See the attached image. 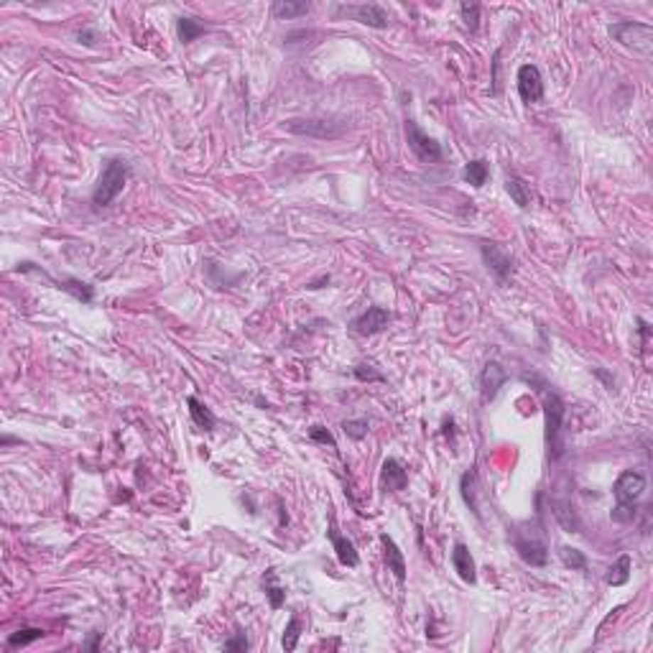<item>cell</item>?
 <instances>
[{
	"instance_id": "20",
	"label": "cell",
	"mask_w": 653,
	"mask_h": 653,
	"mask_svg": "<svg viewBox=\"0 0 653 653\" xmlns=\"http://www.w3.org/2000/svg\"><path fill=\"white\" fill-rule=\"evenodd\" d=\"M487 176H490V166H487L485 158H475V161H470L465 166V179L467 184H473L475 189L485 187Z\"/></svg>"
},
{
	"instance_id": "19",
	"label": "cell",
	"mask_w": 653,
	"mask_h": 653,
	"mask_svg": "<svg viewBox=\"0 0 653 653\" xmlns=\"http://www.w3.org/2000/svg\"><path fill=\"white\" fill-rule=\"evenodd\" d=\"M505 189H508L510 200L516 202L521 210H526V207L531 205V187L521 179V176H508V179H505Z\"/></svg>"
},
{
	"instance_id": "5",
	"label": "cell",
	"mask_w": 653,
	"mask_h": 653,
	"mask_svg": "<svg viewBox=\"0 0 653 653\" xmlns=\"http://www.w3.org/2000/svg\"><path fill=\"white\" fill-rule=\"evenodd\" d=\"M404 131H406V141H409V149L416 153V158L419 161H423V163H436V161H442L444 158V151H442V146L436 144L434 138H429L426 133L419 128L414 120H406V125H404Z\"/></svg>"
},
{
	"instance_id": "26",
	"label": "cell",
	"mask_w": 653,
	"mask_h": 653,
	"mask_svg": "<svg viewBox=\"0 0 653 653\" xmlns=\"http://www.w3.org/2000/svg\"><path fill=\"white\" fill-rule=\"evenodd\" d=\"M559 556H561V561H564V566H569V569L587 572V556H585V551H579V549H572V546H561L559 549Z\"/></svg>"
},
{
	"instance_id": "25",
	"label": "cell",
	"mask_w": 653,
	"mask_h": 653,
	"mask_svg": "<svg viewBox=\"0 0 653 653\" xmlns=\"http://www.w3.org/2000/svg\"><path fill=\"white\" fill-rule=\"evenodd\" d=\"M475 482H477V475L475 473H465L462 475V482H460V487H462V498H465V503L470 505V510H473L475 516H480V508H477V492H475Z\"/></svg>"
},
{
	"instance_id": "14",
	"label": "cell",
	"mask_w": 653,
	"mask_h": 653,
	"mask_svg": "<svg viewBox=\"0 0 653 653\" xmlns=\"http://www.w3.org/2000/svg\"><path fill=\"white\" fill-rule=\"evenodd\" d=\"M380 480H383L386 490L401 492V490H406V485H409V473H406V467L401 465L399 460L388 457V460L383 462V470H380Z\"/></svg>"
},
{
	"instance_id": "7",
	"label": "cell",
	"mask_w": 653,
	"mask_h": 653,
	"mask_svg": "<svg viewBox=\"0 0 653 653\" xmlns=\"http://www.w3.org/2000/svg\"><path fill=\"white\" fill-rule=\"evenodd\" d=\"M505 383H508V370H505L498 360L485 362L482 373H480V393H482V401L487 404V401L495 399Z\"/></svg>"
},
{
	"instance_id": "24",
	"label": "cell",
	"mask_w": 653,
	"mask_h": 653,
	"mask_svg": "<svg viewBox=\"0 0 653 653\" xmlns=\"http://www.w3.org/2000/svg\"><path fill=\"white\" fill-rule=\"evenodd\" d=\"M38 638H44V630H38V628H21V630H16V633H11L8 635V648H23V646H28V643H33V641H38Z\"/></svg>"
},
{
	"instance_id": "15",
	"label": "cell",
	"mask_w": 653,
	"mask_h": 653,
	"mask_svg": "<svg viewBox=\"0 0 653 653\" xmlns=\"http://www.w3.org/2000/svg\"><path fill=\"white\" fill-rule=\"evenodd\" d=\"M380 544H383V549H386L388 569L396 574V579H399V582H406V561H404V554H401V549L396 546V541H393L388 534L380 536Z\"/></svg>"
},
{
	"instance_id": "30",
	"label": "cell",
	"mask_w": 653,
	"mask_h": 653,
	"mask_svg": "<svg viewBox=\"0 0 653 653\" xmlns=\"http://www.w3.org/2000/svg\"><path fill=\"white\" fill-rule=\"evenodd\" d=\"M309 439H311V442H319V444H330L332 449H337L335 436L324 429V426H311V429H309Z\"/></svg>"
},
{
	"instance_id": "10",
	"label": "cell",
	"mask_w": 653,
	"mask_h": 653,
	"mask_svg": "<svg viewBox=\"0 0 653 653\" xmlns=\"http://www.w3.org/2000/svg\"><path fill=\"white\" fill-rule=\"evenodd\" d=\"M327 536H330L332 549L337 551V559H340V564L350 566V569H355V566L360 564V556H357V551H355V544L340 534V529H337V523H335V516L330 518V529H327Z\"/></svg>"
},
{
	"instance_id": "13",
	"label": "cell",
	"mask_w": 653,
	"mask_h": 653,
	"mask_svg": "<svg viewBox=\"0 0 653 653\" xmlns=\"http://www.w3.org/2000/svg\"><path fill=\"white\" fill-rule=\"evenodd\" d=\"M452 566H454V572L460 574L462 582H467V585H475V579H477V569H475L473 554H470V549H467L465 544H454V549H452Z\"/></svg>"
},
{
	"instance_id": "9",
	"label": "cell",
	"mask_w": 653,
	"mask_h": 653,
	"mask_svg": "<svg viewBox=\"0 0 653 653\" xmlns=\"http://www.w3.org/2000/svg\"><path fill=\"white\" fill-rule=\"evenodd\" d=\"M388 322H391V314H388L383 306H370L365 314H360V317L352 322V332H357V335H362V337L378 335V332L386 330Z\"/></svg>"
},
{
	"instance_id": "22",
	"label": "cell",
	"mask_w": 653,
	"mask_h": 653,
	"mask_svg": "<svg viewBox=\"0 0 653 653\" xmlns=\"http://www.w3.org/2000/svg\"><path fill=\"white\" fill-rule=\"evenodd\" d=\"M263 590H266L268 600H271V608H274V610H279L281 605L286 603V590L276 585V572H274V569H268L266 577H263Z\"/></svg>"
},
{
	"instance_id": "31",
	"label": "cell",
	"mask_w": 653,
	"mask_h": 653,
	"mask_svg": "<svg viewBox=\"0 0 653 653\" xmlns=\"http://www.w3.org/2000/svg\"><path fill=\"white\" fill-rule=\"evenodd\" d=\"M355 378L357 380H386V375L373 370V365H357L355 367Z\"/></svg>"
},
{
	"instance_id": "8",
	"label": "cell",
	"mask_w": 653,
	"mask_h": 653,
	"mask_svg": "<svg viewBox=\"0 0 653 653\" xmlns=\"http://www.w3.org/2000/svg\"><path fill=\"white\" fill-rule=\"evenodd\" d=\"M480 253H482V261H485L487 271L495 274V279H498L500 284H505L508 276H510V271H513V261H510V255H505L495 243H482L480 245Z\"/></svg>"
},
{
	"instance_id": "18",
	"label": "cell",
	"mask_w": 653,
	"mask_h": 653,
	"mask_svg": "<svg viewBox=\"0 0 653 653\" xmlns=\"http://www.w3.org/2000/svg\"><path fill=\"white\" fill-rule=\"evenodd\" d=\"M56 288H62V291L72 293L77 301H82V304H90L95 296L92 286L90 284H85V281H77V279H64V281H54Z\"/></svg>"
},
{
	"instance_id": "28",
	"label": "cell",
	"mask_w": 653,
	"mask_h": 653,
	"mask_svg": "<svg viewBox=\"0 0 653 653\" xmlns=\"http://www.w3.org/2000/svg\"><path fill=\"white\" fill-rule=\"evenodd\" d=\"M345 434L350 436V439H355V442H360V439H365L367 436V429H370V423L365 421V419H350V421L342 423Z\"/></svg>"
},
{
	"instance_id": "6",
	"label": "cell",
	"mask_w": 653,
	"mask_h": 653,
	"mask_svg": "<svg viewBox=\"0 0 653 653\" xmlns=\"http://www.w3.org/2000/svg\"><path fill=\"white\" fill-rule=\"evenodd\" d=\"M518 95L523 102H541L544 100V80L539 67L534 64H523L518 69Z\"/></svg>"
},
{
	"instance_id": "1",
	"label": "cell",
	"mask_w": 653,
	"mask_h": 653,
	"mask_svg": "<svg viewBox=\"0 0 653 653\" xmlns=\"http://www.w3.org/2000/svg\"><path fill=\"white\" fill-rule=\"evenodd\" d=\"M646 490V477L635 470H625L620 477L615 480L612 492H615V510H612V521L615 523H630L635 516V500L641 498Z\"/></svg>"
},
{
	"instance_id": "29",
	"label": "cell",
	"mask_w": 653,
	"mask_h": 653,
	"mask_svg": "<svg viewBox=\"0 0 653 653\" xmlns=\"http://www.w3.org/2000/svg\"><path fill=\"white\" fill-rule=\"evenodd\" d=\"M460 13H462V21H465L467 28H470V31H477V23H480V6L477 3H462Z\"/></svg>"
},
{
	"instance_id": "23",
	"label": "cell",
	"mask_w": 653,
	"mask_h": 653,
	"mask_svg": "<svg viewBox=\"0 0 653 653\" xmlns=\"http://www.w3.org/2000/svg\"><path fill=\"white\" fill-rule=\"evenodd\" d=\"M179 38L181 44H192L194 38H200L202 33H205V26L200 23L197 18H187V16H181L179 18Z\"/></svg>"
},
{
	"instance_id": "4",
	"label": "cell",
	"mask_w": 653,
	"mask_h": 653,
	"mask_svg": "<svg viewBox=\"0 0 653 653\" xmlns=\"http://www.w3.org/2000/svg\"><path fill=\"white\" fill-rule=\"evenodd\" d=\"M610 36L620 41L622 46H633L641 54H651L653 49V28L648 23L638 21H620V23L610 26Z\"/></svg>"
},
{
	"instance_id": "27",
	"label": "cell",
	"mask_w": 653,
	"mask_h": 653,
	"mask_svg": "<svg viewBox=\"0 0 653 653\" xmlns=\"http://www.w3.org/2000/svg\"><path fill=\"white\" fill-rule=\"evenodd\" d=\"M299 635H301V620H299V615H293L291 620H288L286 630H284V638H281L284 651H296V646H299Z\"/></svg>"
},
{
	"instance_id": "17",
	"label": "cell",
	"mask_w": 653,
	"mask_h": 653,
	"mask_svg": "<svg viewBox=\"0 0 653 653\" xmlns=\"http://www.w3.org/2000/svg\"><path fill=\"white\" fill-rule=\"evenodd\" d=\"M187 406H189V414H192V421L200 426V429L205 431H212L215 429V423H217V419H215V414H212L210 409H207L205 404H202L200 399H194V396H189L187 399Z\"/></svg>"
},
{
	"instance_id": "16",
	"label": "cell",
	"mask_w": 653,
	"mask_h": 653,
	"mask_svg": "<svg viewBox=\"0 0 653 653\" xmlns=\"http://www.w3.org/2000/svg\"><path fill=\"white\" fill-rule=\"evenodd\" d=\"M271 11H274L276 18L291 21V18L306 16V13L311 11V3H306V0H276Z\"/></svg>"
},
{
	"instance_id": "2",
	"label": "cell",
	"mask_w": 653,
	"mask_h": 653,
	"mask_svg": "<svg viewBox=\"0 0 653 653\" xmlns=\"http://www.w3.org/2000/svg\"><path fill=\"white\" fill-rule=\"evenodd\" d=\"M128 176H131L128 161H125V158H110V161L105 163V168H102L100 181H97V187H95V192H92V205L97 207V210L110 205V202L123 192Z\"/></svg>"
},
{
	"instance_id": "32",
	"label": "cell",
	"mask_w": 653,
	"mask_h": 653,
	"mask_svg": "<svg viewBox=\"0 0 653 653\" xmlns=\"http://www.w3.org/2000/svg\"><path fill=\"white\" fill-rule=\"evenodd\" d=\"M225 651H248V638L245 633H235V638L225 643Z\"/></svg>"
},
{
	"instance_id": "3",
	"label": "cell",
	"mask_w": 653,
	"mask_h": 653,
	"mask_svg": "<svg viewBox=\"0 0 653 653\" xmlns=\"http://www.w3.org/2000/svg\"><path fill=\"white\" fill-rule=\"evenodd\" d=\"M564 401L556 393H546L544 399V416H546V447L549 460L556 462L564 457V439H561V426H564Z\"/></svg>"
},
{
	"instance_id": "12",
	"label": "cell",
	"mask_w": 653,
	"mask_h": 653,
	"mask_svg": "<svg viewBox=\"0 0 653 653\" xmlns=\"http://www.w3.org/2000/svg\"><path fill=\"white\" fill-rule=\"evenodd\" d=\"M516 551L521 554V559L531 566H544L549 559L546 544L539 541V539H523V536H516Z\"/></svg>"
},
{
	"instance_id": "21",
	"label": "cell",
	"mask_w": 653,
	"mask_h": 653,
	"mask_svg": "<svg viewBox=\"0 0 653 653\" xmlns=\"http://www.w3.org/2000/svg\"><path fill=\"white\" fill-rule=\"evenodd\" d=\"M628 579H630V556H628V554H622L620 559H617L615 564L608 569V574H605V582H608V585H612V587H620V585H625Z\"/></svg>"
},
{
	"instance_id": "11",
	"label": "cell",
	"mask_w": 653,
	"mask_h": 653,
	"mask_svg": "<svg viewBox=\"0 0 653 653\" xmlns=\"http://www.w3.org/2000/svg\"><path fill=\"white\" fill-rule=\"evenodd\" d=\"M340 11L352 13L355 18L360 21V23L370 26V28H388V23H391L388 13L380 6H375V3H367V6H347V8H340Z\"/></svg>"
}]
</instances>
